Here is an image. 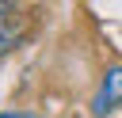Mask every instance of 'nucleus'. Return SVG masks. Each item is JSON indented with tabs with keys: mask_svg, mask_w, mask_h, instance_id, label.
Instances as JSON below:
<instances>
[{
	"mask_svg": "<svg viewBox=\"0 0 122 118\" xmlns=\"http://www.w3.org/2000/svg\"><path fill=\"white\" fill-rule=\"evenodd\" d=\"M19 34H23L19 19H11V15H0V53H4V49H11V46L19 42Z\"/></svg>",
	"mask_w": 122,
	"mask_h": 118,
	"instance_id": "obj_2",
	"label": "nucleus"
},
{
	"mask_svg": "<svg viewBox=\"0 0 122 118\" xmlns=\"http://www.w3.org/2000/svg\"><path fill=\"white\" fill-rule=\"evenodd\" d=\"M114 103H122V65H111L103 76V91L95 99V114H107Z\"/></svg>",
	"mask_w": 122,
	"mask_h": 118,
	"instance_id": "obj_1",
	"label": "nucleus"
},
{
	"mask_svg": "<svg viewBox=\"0 0 122 118\" xmlns=\"http://www.w3.org/2000/svg\"><path fill=\"white\" fill-rule=\"evenodd\" d=\"M0 118H38V114H27V110H8V114H0Z\"/></svg>",
	"mask_w": 122,
	"mask_h": 118,
	"instance_id": "obj_3",
	"label": "nucleus"
}]
</instances>
